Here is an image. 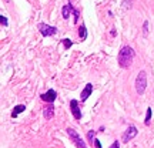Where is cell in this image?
I'll return each instance as SVG.
<instances>
[{"label":"cell","instance_id":"9a60e30c","mask_svg":"<svg viewBox=\"0 0 154 148\" xmlns=\"http://www.w3.org/2000/svg\"><path fill=\"white\" fill-rule=\"evenodd\" d=\"M143 34H144V37H147V34H149V22H144V24H143Z\"/></svg>","mask_w":154,"mask_h":148},{"label":"cell","instance_id":"2e32d148","mask_svg":"<svg viewBox=\"0 0 154 148\" xmlns=\"http://www.w3.org/2000/svg\"><path fill=\"white\" fill-rule=\"evenodd\" d=\"M0 22H2V26H5V27H7V19H6L3 14L0 16Z\"/></svg>","mask_w":154,"mask_h":148},{"label":"cell","instance_id":"8fae6325","mask_svg":"<svg viewBox=\"0 0 154 148\" xmlns=\"http://www.w3.org/2000/svg\"><path fill=\"white\" fill-rule=\"evenodd\" d=\"M26 110V107L23 104H20V105H16L14 108H13V111H11V118H16L17 115L20 114V113H23V111Z\"/></svg>","mask_w":154,"mask_h":148},{"label":"cell","instance_id":"ffe728a7","mask_svg":"<svg viewBox=\"0 0 154 148\" xmlns=\"http://www.w3.org/2000/svg\"><path fill=\"white\" fill-rule=\"evenodd\" d=\"M119 147H120L119 141H114V143H113V145H111V148H119Z\"/></svg>","mask_w":154,"mask_h":148},{"label":"cell","instance_id":"7c38bea8","mask_svg":"<svg viewBox=\"0 0 154 148\" xmlns=\"http://www.w3.org/2000/svg\"><path fill=\"white\" fill-rule=\"evenodd\" d=\"M79 36H80V38H86V37H87V30H86V27H84V26H82V27L79 29Z\"/></svg>","mask_w":154,"mask_h":148},{"label":"cell","instance_id":"d6986e66","mask_svg":"<svg viewBox=\"0 0 154 148\" xmlns=\"http://www.w3.org/2000/svg\"><path fill=\"white\" fill-rule=\"evenodd\" d=\"M94 131H88V140H90V141H91V143H93L94 141Z\"/></svg>","mask_w":154,"mask_h":148},{"label":"cell","instance_id":"44dd1931","mask_svg":"<svg viewBox=\"0 0 154 148\" xmlns=\"http://www.w3.org/2000/svg\"><path fill=\"white\" fill-rule=\"evenodd\" d=\"M69 2H70V5H72L73 7H74V5L77 3V0H69Z\"/></svg>","mask_w":154,"mask_h":148},{"label":"cell","instance_id":"ba28073f","mask_svg":"<svg viewBox=\"0 0 154 148\" xmlns=\"http://www.w3.org/2000/svg\"><path fill=\"white\" fill-rule=\"evenodd\" d=\"M91 93H93V86H91V84L88 83L87 86L84 87V90L82 91V95H80V98H82L83 103H84V101H86V100L90 97V94H91Z\"/></svg>","mask_w":154,"mask_h":148},{"label":"cell","instance_id":"7a4b0ae2","mask_svg":"<svg viewBox=\"0 0 154 148\" xmlns=\"http://www.w3.org/2000/svg\"><path fill=\"white\" fill-rule=\"evenodd\" d=\"M146 88H147V74L144 70H141L136 78V91H137V94L141 95V94H144Z\"/></svg>","mask_w":154,"mask_h":148},{"label":"cell","instance_id":"9c48e42d","mask_svg":"<svg viewBox=\"0 0 154 148\" xmlns=\"http://www.w3.org/2000/svg\"><path fill=\"white\" fill-rule=\"evenodd\" d=\"M43 115H44L46 120H51V118L54 117V107H53V103L43 110Z\"/></svg>","mask_w":154,"mask_h":148},{"label":"cell","instance_id":"4fadbf2b","mask_svg":"<svg viewBox=\"0 0 154 148\" xmlns=\"http://www.w3.org/2000/svg\"><path fill=\"white\" fill-rule=\"evenodd\" d=\"M151 113H153V110L149 107V108H147V114H146V120H144V122H146L147 125L150 124V120H151Z\"/></svg>","mask_w":154,"mask_h":148},{"label":"cell","instance_id":"5bb4252c","mask_svg":"<svg viewBox=\"0 0 154 148\" xmlns=\"http://www.w3.org/2000/svg\"><path fill=\"white\" fill-rule=\"evenodd\" d=\"M63 44H64V49L66 50H69L70 47H72V44H73V41L70 40V38H64L63 40Z\"/></svg>","mask_w":154,"mask_h":148},{"label":"cell","instance_id":"5b68a950","mask_svg":"<svg viewBox=\"0 0 154 148\" xmlns=\"http://www.w3.org/2000/svg\"><path fill=\"white\" fill-rule=\"evenodd\" d=\"M137 132L138 131H137V128H136V127H134V125H130L126 130L124 135H123V141H124V143H128L130 140H133V138L137 135Z\"/></svg>","mask_w":154,"mask_h":148},{"label":"cell","instance_id":"30bf717a","mask_svg":"<svg viewBox=\"0 0 154 148\" xmlns=\"http://www.w3.org/2000/svg\"><path fill=\"white\" fill-rule=\"evenodd\" d=\"M73 7L72 5H66V6H63L61 7V14H63V19H69L70 17V13L73 11Z\"/></svg>","mask_w":154,"mask_h":148},{"label":"cell","instance_id":"277c9868","mask_svg":"<svg viewBox=\"0 0 154 148\" xmlns=\"http://www.w3.org/2000/svg\"><path fill=\"white\" fill-rule=\"evenodd\" d=\"M37 29H38V32L43 34L44 37H47V36H54V34L57 33V29L56 27L49 26V24H44V23H38Z\"/></svg>","mask_w":154,"mask_h":148},{"label":"cell","instance_id":"e0dca14e","mask_svg":"<svg viewBox=\"0 0 154 148\" xmlns=\"http://www.w3.org/2000/svg\"><path fill=\"white\" fill-rule=\"evenodd\" d=\"M73 13H74V20H73V22L76 23L77 20H79V14H80V13H79V10H77L76 7H74V9H73Z\"/></svg>","mask_w":154,"mask_h":148},{"label":"cell","instance_id":"3957f363","mask_svg":"<svg viewBox=\"0 0 154 148\" xmlns=\"http://www.w3.org/2000/svg\"><path fill=\"white\" fill-rule=\"evenodd\" d=\"M67 134H69V137L73 140V144H74L77 148H87L86 144H84V140H83L73 128H67Z\"/></svg>","mask_w":154,"mask_h":148},{"label":"cell","instance_id":"6da1fadb","mask_svg":"<svg viewBox=\"0 0 154 148\" xmlns=\"http://www.w3.org/2000/svg\"><path fill=\"white\" fill-rule=\"evenodd\" d=\"M133 59H134V50L130 46L121 47V50L119 51V66L121 68H128L131 66Z\"/></svg>","mask_w":154,"mask_h":148},{"label":"cell","instance_id":"8992f818","mask_svg":"<svg viewBox=\"0 0 154 148\" xmlns=\"http://www.w3.org/2000/svg\"><path fill=\"white\" fill-rule=\"evenodd\" d=\"M56 97H57V93H56L54 90H47L46 93H43L40 95V98L43 100V101H46V103H53L56 100Z\"/></svg>","mask_w":154,"mask_h":148},{"label":"cell","instance_id":"52a82bcc","mask_svg":"<svg viewBox=\"0 0 154 148\" xmlns=\"http://www.w3.org/2000/svg\"><path fill=\"white\" fill-rule=\"evenodd\" d=\"M70 110H72L73 117H74L76 120H80V118H82V111H80V108H79L77 100H72V101H70Z\"/></svg>","mask_w":154,"mask_h":148},{"label":"cell","instance_id":"ac0fdd59","mask_svg":"<svg viewBox=\"0 0 154 148\" xmlns=\"http://www.w3.org/2000/svg\"><path fill=\"white\" fill-rule=\"evenodd\" d=\"M93 145H94V148H101V144H100V141L97 140V138L93 141Z\"/></svg>","mask_w":154,"mask_h":148}]
</instances>
